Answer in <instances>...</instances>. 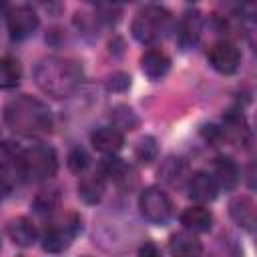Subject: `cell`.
I'll use <instances>...</instances> for the list:
<instances>
[{
	"label": "cell",
	"instance_id": "obj_20",
	"mask_svg": "<svg viewBox=\"0 0 257 257\" xmlns=\"http://www.w3.org/2000/svg\"><path fill=\"white\" fill-rule=\"evenodd\" d=\"M110 120L112 126H116L118 131H135L139 126V116L137 112L128 106V104H116L110 108Z\"/></svg>",
	"mask_w": 257,
	"mask_h": 257
},
{
	"label": "cell",
	"instance_id": "obj_19",
	"mask_svg": "<svg viewBox=\"0 0 257 257\" xmlns=\"http://www.w3.org/2000/svg\"><path fill=\"white\" fill-rule=\"evenodd\" d=\"M22 80V64L14 56H2L0 58V88L12 90Z\"/></svg>",
	"mask_w": 257,
	"mask_h": 257
},
{
	"label": "cell",
	"instance_id": "obj_14",
	"mask_svg": "<svg viewBox=\"0 0 257 257\" xmlns=\"http://www.w3.org/2000/svg\"><path fill=\"white\" fill-rule=\"evenodd\" d=\"M181 225L193 233H207L213 227V213L203 205L187 207L181 213Z\"/></svg>",
	"mask_w": 257,
	"mask_h": 257
},
{
	"label": "cell",
	"instance_id": "obj_15",
	"mask_svg": "<svg viewBox=\"0 0 257 257\" xmlns=\"http://www.w3.org/2000/svg\"><path fill=\"white\" fill-rule=\"evenodd\" d=\"M219 189L231 191L239 183V167L231 157H219L213 163V175Z\"/></svg>",
	"mask_w": 257,
	"mask_h": 257
},
{
	"label": "cell",
	"instance_id": "obj_3",
	"mask_svg": "<svg viewBox=\"0 0 257 257\" xmlns=\"http://www.w3.org/2000/svg\"><path fill=\"white\" fill-rule=\"evenodd\" d=\"M171 24L173 20L169 10L153 4L137 12L131 24V32L141 44H155L167 36V32L171 30Z\"/></svg>",
	"mask_w": 257,
	"mask_h": 257
},
{
	"label": "cell",
	"instance_id": "obj_32",
	"mask_svg": "<svg viewBox=\"0 0 257 257\" xmlns=\"http://www.w3.org/2000/svg\"><path fill=\"white\" fill-rule=\"evenodd\" d=\"M189 2H195V0H189Z\"/></svg>",
	"mask_w": 257,
	"mask_h": 257
},
{
	"label": "cell",
	"instance_id": "obj_13",
	"mask_svg": "<svg viewBox=\"0 0 257 257\" xmlns=\"http://www.w3.org/2000/svg\"><path fill=\"white\" fill-rule=\"evenodd\" d=\"M141 68L145 72L147 78L151 80H161L169 74L171 70V58L163 52V50H157V48H151L147 50L143 56H141Z\"/></svg>",
	"mask_w": 257,
	"mask_h": 257
},
{
	"label": "cell",
	"instance_id": "obj_5",
	"mask_svg": "<svg viewBox=\"0 0 257 257\" xmlns=\"http://www.w3.org/2000/svg\"><path fill=\"white\" fill-rule=\"evenodd\" d=\"M82 231L80 217L76 213H68L64 219L54 221L52 225L46 227L42 233V249L46 253H62L64 249L70 247L74 237Z\"/></svg>",
	"mask_w": 257,
	"mask_h": 257
},
{
	"label": "cell",
	"instance_id": "obj_8",
	"mask_svg": "<svg viewBox=\"0 0 257 257\" xmlns=\"http://www.w3.org/2000/svg\"><path fill=\"white\" fill-rule=\"evenodd\" d=\"M6 26L12 40H24L32 36L38 28V14L30 6H16L8 12Z\"/></svg>",
	"mask_w": 257,
	"mask_h": 257
},
{
	"label": "cell",
	"instance_id": "obj_4",
	"mask_svg": "<svg viewBox=\"0 0 257 257\" xmlns=\"http://www.w3.org/2000/svg\"><path fill=\"white\" fill-rule=\"evenodd\" d=\"M56 169H58L56 151L48 145H32L30 149H24L20 153V163H18L20 177L42 181V179L54 177Z\"/></svg>",
	"mask_w": 257,
	"mask_h": 257
},
{
	"label": "cell",
	"instance_id": "obj_12",
	"mask_svg": "<svg viewBox=\"0 0 257 257\" xmlns=\"http://www.w3.org/2000/svg\"><path fill=\"white\" fill-rule=\"evenodd\" d=\"M229 215L231 219L243 227L245 231H253L255 229V221H257V211H255V203L251 197L247 195H239L233 197L229 203Z\"/></svg>",
	"mask_w": 257,
	"mask_h": 257
},
{
	"label": "cell",
	"instance_id": "obj_16",
	"mask_svg": "<svg viewBox=\"0 0 257 257\" xmlns=\"http://www.w3.org/2000/svg\"><path fill=\"white\" fill-rule=\"evenodd\" d=\"M8 237L18 247H30L38 239V231L28 217H16L8 223Z\"/></svg>",
	"mask_w": 257,
	"mask_h": 257
},
{
	"label": "cell",
	"instance_id": "obj_7",
	"mask_svg": "<svg viewBox=\"0 0 257 257\" xmlns=\"http://www.w3.org/2000/svg\"><path fill=\"white\" fill-rule=\"evenodd\" d=\"M207 60L219 74H233L241 64V52L231 40H217L207 52Z\"/></svg>",
	"mask_w": 257,
	"mask_h": 257
},
{
	"label": "cell",
	"instance_id": "obj_10",
	"mask_svg": "<svg viewBox=\"0 0 257 257\" xmlns=\"http://www.w3.org/2000/svg\"><path fill=\"white\" fill-rule=\"evenodd\" d=\"M187 191H189V197L197 203H211L215 201L217 193H219V187L215 183V179L205 173V171H197L189 177L187 181Z\"/></svg>",
	"mask_w": 257,
	"mask_h": 257
},
{
	"label": "cell",
	"instance_id": "obj_22",
	"mask_svg": "<svg viewBox=\"0 0 257 257\" xmlns=\"http://www.w3.org/2000/svg\"><path fill=\"white\" fill-rule=\"evenodd\" d=\"M100 175H102L104 179H112L114 183H124V181L128 179V175H131V167H128L124 161L110 157V159H104V161H102V165H100Z\"/></svg>",
	"mask_w": 257,
	"mask_h": 257
},
{
	"label": "cell",
	"instance_id": "obj_2",
	"mask_svg": "<svg viewBox=\"0 0 257 257\" xmlns=\"http://www.w3.org/2000/svg\"><path fill=\"white\" fill-rule=\"evenodd\" d=\"M4 122L20 137H42L52 128V112L42 100L22 94L4 106Z\"/></svg>",
	"mask_w": 257,
	"mask_h": 257
},
{
	"label": "cell",
	"instance_id": "obj_31",
	"mask_svg": "<svg viewBox=\"0 0 257 257\" xmlns=\"http://www.w3.org/2000/svg\"><path fill=\"white\" fill-rule=\"evenodd\" d=\"M112 2H126V0H112Z\"/></svg>",
	"mask_w": 257,
	"mask_h": 257
},
{
	"label": "cell",
	"instance_id": "obj_21",
	"mask_svg": "<svg viewBox=\"0 0 257 257\" xmlns=\"http://www.w3.org/2000/svg\"><path fill=\"white\" fill-rule=\"evenodd\" d=\"M185 171H187V167H185L183 159H179V157H167L163 161V165L159 167V177L165 183H169V185H179L183 181V177H185Z\"/></svg>",
	"mask_w": 257,
	"mask_h": 257
},
{
	"label": "cell",
	"instance_id": "obj_6",
	"mask_svg": "<svg viewBox=\"0 0 257 257\" xmlns=\"http://www.w3.org/2000/svg\"><path fill=\"white\" fill-rule=\"evenodd\" d=\"M139 209H141V215L155 225H165L173 215V203L169 195L155 185L143 189L139 197Z\"/></svg>",
	"mask_w": 257,
	"mask_h": 257
},
{
	"label": "cell",
	"instance_id": "obj_18",
	"mask_svg": "<svg viewBox=\"0 0 257 257\" xmlns=\"http://www.w3.org/2000/svg\"><path fill=\"white\" fill-rule=\"evenodd\" d=\"M169 251L175 255H199L203 251L201 241L197 239V235L193 231H181L175 233L169 241Z\"/></svg>",
	"mask_w": 257,
	"mask_h": 257
},
{
	"label": "cell",
	"instance_id": "obj_9",
	"mask_svg": "<svg viewBox=\"0 0 257 257\" xmlns=\"http://www.w3.org/2000/svg\"><path fill=\"white\" fill-rule=\"evenodd\" d=\"M203 32V16L199 10H187L177 24V42L183 50L193 48Z\"/></svg>",
	"mask_w": 257,
	"mask_h": 257
},
{
	"label": "cell",
	"instance_id": "obj_29",
	"mask_svg": "<svg viewBox=\"0 0 257 257\" xmlns=\"http://www.w3.org/2000/svg\"><path fill=\"white\" fill-rule=\"evenodd\" d=\"M139 255H145V257H147V255H153V257H157V255H159V249H157L153 243H145V245L139 249Z\"/></svg>",
	"mask_w": 257,
	"mask_h": 257
},
{
	"label": "cell",
	"instance_id": "obj_26",
	"mask_svg": "<svg viewBox=\"0 0 257 257\" xmlns=\"http://www.w3.org/2000/svg\"><path fill=\"white\" fill-rule=\"evenodd\" d=\"M66 165L74 175H82L90 165V157L82 147H74L66 157Z\"/></svg>",
	"mask_w": 257,
	"mask_h": 257
},
{
	"label": "cell",
	"instance_id": "obj_24",
	"mask_svg": "<svg viewBox=\"0 0 257 257\" xmlns=\"http://www.w3.org/2000/svg\"><path fill=\"white\" fill-rule=\"evenodd\" d=\"M157 157H159V145L155 137H143L135 147V159L141 165H151L153 161H157Z\"/></svg>",
	"mask_w": 257,
	"mask_h": 257
},
{
	"label": "cell",
	"instance_id": "obj_1",
	"mask_svg": "<svg viewBox=\"0 0 257 257\" xmlns=\"http://www.w3.org/2000/svg\"><path fill=\"white\" fill-rule=\"evenodd\" d=\"M34 80L38 88L52 98H68L82 82V66L64 56L42 58L34 68Z\"/></svg>",
	"mask_w": 257,
	"mask_h": 257
},
{
	"label": "cell",
	"instance_id": "obj_25",
	"mask_svg": "<svg viewBox=\"0 0 257 257\" xmlns=\"http://www.w3.org/2000/svg\"><path fill=\"white\" fill-rule=\"evenodd\" d=\"M20 149H16L12 143H2L0 145V169L4 171H18L20 163Z\"/></svg>",
	"mask_w": 257,
	"mask_h": 257
},
{
	"label": "cell",
	"instance_id": "obj_27",
	"mask_svg": "<svg viewBox=\"0 0 257 257\" xmlns=\"http://www.w3.org/2000/svg\"><path fill=\"white\" fill-rule=\"evenodd\" d=\"M131 86V76L126 72H114L108 76V82H106V88L112 90V92H124L126 88Z\"/></svg>",
	"mask_w": 257,
	"mask_h": 257
},
{
	"label": "cell",
	"instance_id": "obj_30",
	"mask_svg": "<svg viewBox=\"0 0 257 257\" xmlns=\"http://www.w3.org/2000/svg\"><path fill=\"white\" fill-rule=\"evenodd\" d=\"M8 191H10V187H8L4 181H0V201H2V199L8 195Z\"/></svg>",
	"mask_w": 257,
	"mask_h": 257
},
{
	"label": "cell",
	"instance_id": "obj_23",
	"mask_svg": "<svg viewBox=\"0 0 257 257\" xmlns=\"http://www.w3.org/2000/svg\"><path fill=\"white\" fill-rule=\"evenodd\" d=\"M60 207V195L56 189H50V191H40L34 201H32V209L38 213V215H52L56 209Z\"/></svg>",
	"mask_w": 257,
	"mask_h": 257
},
{
	"label": "cell",
	"instance_id": "obj_28",
	"mask_svg": "<svg viewBox=\"0 0 257 257\" xmlns=\"http://www.w3.org/2000/svg\"><path fill=\"white\" fill-rule=\"evenodd\" d=\"M203 137H205V141H209V143H221L227 135H225V131L223 128H219L217 124H207V126H203Z\"/></svg>",
	"mask_w": 257,
	"mask_h": 257
},
{
	"label": "cell",
	"instance_id": "obj_17",
	"mask_svg": "<svg viewBox=\"0 0 257 257\" xmlns=\"http://www.w3.org/2000/svg\"><path fill=\"white\" fill-rule=\"evenodd\" d=\"M104 187H106V179L100 173L94 175H86L78 181V197L86 203V205H96L100 203V199L104 197Z\"/></svg>",
	"mask_w": 257,
	"mask_h": 257
},
{
	"label": "cell",
	"instance_id": "obj_11",
	"mask_svg": "<svg viewBox=\"0 0 257 257\" xmlns=\"http://www.w3.org/2000/svg\"><path fill=\"white\" fill-rule=\"evenodd\" d=\"M90 145L104 155H114L124 145V135L116 126H98L90 135Z\"/></svg>",
	"mask_w": 257,
	"mask_h": 257
}]
</instances>
